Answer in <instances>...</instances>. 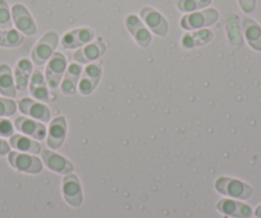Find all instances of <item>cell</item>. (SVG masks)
Returning a JSON list of instances; mask_svg holds the SVG:
<instances>
[{"label": "cell", "instance_id": "obj_19", "mask_svg": "<svg viewBox=\"0 0 261 218\" xmlns=\"http://www.w3.org/2000/svg\"><path fill=\"white\" fill-rule=\"evenodd\" d=\"M82 76V67L77 63L69 65L65 73L64 81H63L60 89L64 95H73L77 89V84H79L80 77Z\"/></svg>", "mask_w": 261, "mask_h": 218}, {"label": "cell", "instance_id": "obj_8", "mask_svg": "<svg viewBox=\"0 0 261 218\" xmlns=\"http://www.w3.org/2000/svg\"><path fill=\"white\" fill-rule=\"evenodd\" d=\"M95 39V32L91 28L82 27V28L72 29L67 32L62 39V46L67 50L77 49L90 44Z\"/></svg>", "mask_w": 261, "mask_h": 218}, {"label": "cell", "instance_id": "obj_17", "mask_svg": "<svg viewBox=\"0 0 261 218\" xmlns=\"http://www.w3.org/2000/svg\"><path fill=\"white\" fill-rule=\"evenodd\" d=\"M42 160H44L45 165L50 170L58 172V174H71L73 171L72 162H69L68 160L64 159L63 156H59V154L49 151V149L42 151Z\"/></svg>", "mask_w": 261, "mask_h": 218}, {"label": "cell", "instance_id": "obj_10", "mask_svg": "<svg viewBox=\"0 0 261 218\" xmlns=\"http://www.w3.org/2000/svg\"><path fill=\"white\" fill-rule=\"evenodd\" d=\"M63 195L65 202L73 207H80L82 203V189L79 177L73 174H67L63 179Z\"/></svg>", "mask_w": 261, "mask_h": 218}, {"label": "cell", "instance_id": "obj_22", "mask_svg": "<svg viewBox=\"0 0 261 218\" xmlns=\"http://www.w3.org/2000/svg\"><path fill=\"white\" fill-rule=\"evenodd\" d=\"M32 73V64L29 59H21L16 65L14 70V79L18 91H24L29 84V78Z\"/></svg>", "mask_w": 261, "mask_h": 218}, {"label": "cell", "instance_id": "obj_16", "mask_svg": "<svg viewBox=\"0 0 261 218\" xmlns=\"http://www.w3.org/2000/svg\"><path fill=\"white\" fill-rule=\"evenodd\" d=\"M67 134V121L64 116L55 117L51 121L49 128V135H47V145L53 149H58L62 147L63 142Z\"/></svg>", "mask_w": 261, "mask_h": 218}, {"label": "cell", "instance_id": "obj_20", "mask_svg": "<svg viewBox=\"0 0 261 218\" xmlns=\"http://www.w3.org/2000/svg\"><path fill=\"white\" fill-rule=\"evenodd\" d=\"M0 95L12 99L17 96L16 82L13 79L11 68L7 64L0 65Z\"/></svg>", "mask_w": 261, "mask_h": 218}, {"label": "cell", "instance_id": "obj_28", "mask_svg": "<svg viewBox=\"0 0 261 218\" xmlns=\"http://www.w3.org/2000/svg\"><path fill=\"white\" fill-rule=\"evenodd\" d=\"M12 13L6 0H0V29L12 28Z\"/></svg>", "mask_w": 261, "mask_h": 218}, {"label": "cell", "instance_id": "obj_2", "mask_svg": "<svg viewBox=\"0 0 261 218\" xmlns=\"http://www.w3.org/2000/svg\"><path fill=\"white\" fill-rule=\"evenodd\" d=\"M215 189L220 194L243 200L251 198L253 193L250 185L237 179H232V177H219L215 182Z\"/></svg>", "mask_w": 261, "mask_h": 218}, {"label": "cell", "instance_id": "obj_4", "mask_svg": "<svg viewBox=\"0 0 261 218\" xmlns=\"http://www.w3.org/2000/svg\"><path fill=\"white\" fill-rule=\"evenodd\" d=\"M65 69H67V59L64 55L60 52L53 54L46 65V70H45L46 83L49 84L50 88H57L59 86Z\"/></svg>", "mask_w": 261, "mask_h": 218}, {"label": "cell", "instance_id": "obj_6", "mask_svg": "<svg viewBox=\"0 0 261 218\" xmlns=\"http://www.w3.org/2000/svg\"><path fill=\"white\" fill-rule=\"evenodd\" d=\"M8 159L9 164L18 171L27 172V174H39V172L42 171V164L36 156L11 152Z\"/></svg>", "mask_w": 261, "mask_h": 218}, {"label": "cell", "instance_id": "obj_23", "mask_svg": "<svg viewBox=\"0 0 261 218\" xmlns=\"http://www.w3.org/2000/svg\"><path fill=\"white\" fill-rule=\"evenodd\" d=\"M225 27H227L228 39L232 46L240 47L243 44V36L241 32L240 26V18L237 14H229L225 22Z\"/></svg>", "mask_w": 261, "mask_h": 218}, {"label": "cell", "instance_id": "obj_24", "mask_svg": "<svg viewBox=\"0 0 261 218\" xmlns=\"http://www.w3.org/2000/svg\"><path fill=\"white\" fill-rule=\"evenodd\" d=\"M9 144L13 148L18 149L22 152H29V153H39L41 151V145L40 143L35 142V140L30 139L29 137H24L21 134H13L9 140Z\"/></svg>", "mask_w": 261, "mask_h": 218}, {"label": "cell", "instance_id": "obj_27", "mask_svg": "<svg viewBox=\"0 0 261 218\" xmlns=\"http://www.w3.org/2000/svg\"><path fill=\"white\" fill-rule=\"evenodd\" d=\"M213 0H177V8L183 13H192L195 11L209 7Z\"/></svg>", "mask_w": 261, "mask_h": 218}, {"label": "cell", "instance_id": "obj_33", "mask_svg": "<svg viewBox=\"0 0 261 218\" xmlns=\"http://www.w3.org/2000/svg\"><path fill=\"white\" fill-rule=\"evenodd\" d=\"M255 215H256V217H257V218H261V205H258V207L256 208Z\"/></svg>", "mask_w": 261, "mask_h": 218}, {"label": "cell", "instance_id": "obj_14", "mask_svg": "<svg viewBox=\"0 0 261 218\" xmlns=\"http://www.w3.org/2000/svg\"><path fill=\"white\" fill-rule=\"evenodd\" d=\"M217 209L223 214L234 218H251V215H252V209H251L250 205L232 199L219 200L217 204Z\"/></svg>", "mask_w": 261, "mask_h": 218}, {"label": "cell", "instance_id": "obj_31", "mask_svg": "<svg viewBox=\"0 0 261 218\" xmlns=\"http://www.w3.org/2000/svg\"><path fill=\"white\" fill-rule=\"evenodd\" d=\"M238 3L245 13H252L256 8V0H238Z\"/></svg>", "mask_w": 261, "mask_h": 218}, {"label": "cell", "instance_id": "obj_13", "mask_svg": "<svg viewBox=\"0 0 261 218\" xmlns=\"http://www.w3.org/2000/svg\"><path fill=\"white\" fill-rule=\"evenodd\" d=\"M18 109L22 114L29 115L32 119L47 122L50 120V110L46 105L40 104L31 99H22L18 101Z\"/></svg>", "mask_w": 261, "mask_h": 218}, {"label": "cell", "instance_id": "obj_26", "mask_svg": "<svg viewBox=\"0 0 261 218\" xmlns=\"http://www.w3.org/2000/svg\"><path fill=\"white\" fill-rule=\"evenodd\" d=\"M24 37L18 29H0V46L2 47H18L22 45Z\"/></svg>", "mask_w": 261, "mask_h": 218}, {"label": "cell", "instance_id": "obj_1", "mask_svg": "<svg viewBox=\"0 0 261 218\" xmlns=\"http://www.w3.org/2000/svg\"><path fill=\"white\" fill-rule=\"evenodd\" d=\"M218 19H219V13L217 9L209 8L201 12H192V13L186 14L180 19V27L187 31H193V29L212 26V24L217 23Z\"/></svg>", "mask_w": 261, "mask_h": 218}, {"label": "cell", "instance_id": "obj_21", "mask_svg": "<svg viewBox=\"0 0 261 218\" xmlns=\"http://www.w3.org/2000/svg\"><path fill=\"white\" fill-rule=\"evenodd\" d=\"M30 92L35 99L39 101L46 102L49 100V92H47V86L45 83L44 76L40 70H35L31 74V82H30Z\"/></svg>", "mask_w": 261, "mask_h": 218}, {"label": "cell", "instance_id": "obj_18", "mask_svg": "<svg viewBox=\"0 0 261 218\" xmlns=\"http://www.w3.org/2000/svg\"><path fill=\"white\" fill-rule=\"evenodd\" d=\"M242 29L248 45L256 51H261V27L251 18H243Z\"/></svg>", "mask_w": 261, "mask_h": 218}, {"label": "cell", "instance_id": "obj_12", "mask_svg": "<svg viewBox=\"0 0 261 218\" xmlns=\"http://www.w3.org/2000/svg\"><path fill=\"white\" fill-rule=\"evenodd\" d=\"M105 50H107V45L101 39H99L96 41L87 44L82 49L77 50L73 54V59L80 64H89V63L95 61L100 56H102Z\"/></svg>", "mask_w": 261, "mask_h": 218}, {"label": "cell", "instance_id": "obj_3", "mask_svg": "<svg viewBox=\"0 0 261 218\" xmlns=\"http://www.w3.org/2000/svg\"><path fill=\"white\" fill-rule=\"evenodd\" d=\"M58 41H59V37H58L57 32H46V34L41 37V40L37 42L36 46L34 47V50H32L31 56L35 64H45V63L51 57V55L54 54V50L55 47H57Z\"/></svg>", "mask_w": 261, "mask_h": 218}, {"label": "cell", "instance_id": "obj_15", "mask_svg": "<svg viewBox=\"0 0 261 218\" xmlns=\"http://www.w3.org/2000/svg\"><path fill=\"white\" fill-rule=\"evenodd\" d=\"M14 128L18 132L23 133L24 135H29V137H32L39 140H42L45 138V135H46V128H45V125L24 116H19L14 120Z\"/></svg>", "mask_w": 261, "mask_h": 218}, {"label": "cell", "instance_id": "obj_11", "mask_svg": "<svg viewBox=\"0 0 261 218\" xmlns=\"http://www.w3.org/2000/svg\"><path fill=\"white\" fill-rule=\"evenodd\" d=\"M100 78H101V65L97 63L87 65L86 69L82 73L81 81H80V94L85 95V96L91 94L99 84Z\"/></svg>", "mask_w": 261, "mask_h": 218}, {"label": "cell", "instance_id": "obj_7", "mask_svg": "<svg viewBox=\"0 0 261 218\" xmlns=\"http://www.w3.org/2000/svg\"><path fill=\"white\" fill-rule=\"evenodd\" d=\"M140 16H141L144 23L151 29L152 34L158 35L160 37L167 36L168 28H169L168 22L159 12L155 11L154 8H150V7H145L140 11Z\"/></svg>", "mask_w": 261, "mask_h": 218}, {"label": "cell", "instance_id": "obj_32", "mask_svg": "<svg viewBox=\"0 0 261 218\" xmlns=\"http://www.w3.org/2000/svg\"><path fill=\"white\" fill-rule=\"evenodd\" d=\"M9 151H11V144L0 138V156H6L9 153Z\"/></svg>", "mask_w": 261, "mask_h": 218}, {"label": "cell", "instance_id": "obj_30", "mask_svg": "<svg viewBox=\"0 0 261 218\" xmlns=\"http://www.w3.org/2000/svg\"><path fill=\"white\" fill-rule=\"evenodd\" d=\"M14 132V127L9 120L0 117V137H12Z\"/></svg>", "mask_w": 261, "mask_h": 218}, {"label": "cell", "instance_id": "obj_9", "mask_svg": "<svg viewBox=\"0 0 261 218\" xmlns=\"http://www.w3.org/2000/svg\"><path fill=\"white\" fill-rule=\"evenodd\" d=\"M125 27H127L129 34L134 36V39L136 40V42L140 46H149L150 42H151V34H150V31L146 28L144 22L139 17L135 16V14L127 16V18H125Z\"/></svg>", "mask_w": 261, "mask_h": 218}, {"label": "cell", "instance_id": "obj_29", "mask_svg": "<svg viewBox=\"0 0 261 218\" xmlns=\"http://www.w3.org/2000/svg\"><path fill=\"white\" fill-rule=\"evenodd\" d=\"M17 104L8 97H0V117H8L16 114Z\"/></svg>", "mask_w": 261, "mask_h": 218}, {"label": "cell", "instance_id": "obj_25", "mask_svg": "<svg viewBox=\"0 0 261 218\" xmlns=\"http://www.w3.org/2000/svg\"><path fill=\"white\" fill-rule=\"evenodd\" d=\"M213 40V32L209 29H202V31L192 32V34H187L183 36L182 45L186 49H191V47H197L201 45L207 44Z\"/></svg>", "mask_w": 261, "mask_h": 218}, {"label": "cell", "instance_id": "obj_5", "mask_svg": "<svg viewBox=\"0 0 261 218\" xmlns=\"http://www.w3.org/2000/svg\"><path fill=\"white\" fill-rule=\"evenodd\" d=\"M12 19H13L17 29L21 34L27 35V36H32V35H35L37 32L36 23H35L31 13L22 4H14L13 8H12Z\"/></svg>", "mask_w": 261, "mask_h": 218}]
</instances>
